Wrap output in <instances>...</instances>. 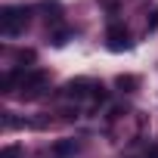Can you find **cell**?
Returning <instances> with one entry per match:
<instances>
[{"instance_id":"4","label":"cell","mask_w":158,"mask_h":158,"mask_svg":"<svg viewBox=\"0 0 158 158\" xmlns=\"http://www.w3.org/2000/svg\"><path fill=\"white\" fill-rule=\"evenodd\" d=\"M62 90H65V96H68V99H87V96L93 99V96H96V90H99V84L87 81V77H77V81H68Z\"/></svg>"},{"instance_id":"2","label":"cell","mask_w":158,"mask_h":158,"mask_svg":"<svg viewBox=\"0 0 158 158\" xmlns=\"http://www.w3.org/2000/svg\"><path fill=\"white\" fill-rule=\"evenodd\" d=\"M47 84H50V74H47V71H40V68L25 71L22 84H19V96H22V99H37V96H40V90H44Z\"/></svg>"},{"instance_id":"10","label":"cell","mask_w":158,"mask_h":158,"mask_svg":"<svg viewBox=\"0 0 158 158\" xmlns=\"http://www.w3.org/2000/svg\"><path fill=\"white\" fill-rule=\"evenodd\" d=\"M149 16H152V19H149V25H146V28H149V31H155V28H158V10H152Z\"/></svg>"},{"instance_id":"3","label":"cell","mask_w":158,"mask_h":158,"mask_svg":"<svg viewBox=\"0 0 158 158\" xmlns=\"http://www.w3.org/2000/svg\"><path fill=\"white\" fill-rule=\"evenodd\" d=\"M106 47H109L112 53H124V50H130V47H133V40H130L127 28L115 22V25H109V31H106Z\"/></svg>"},{"instance_id":"8","label":"cell","mask_w":158,"mask_h":158,"mask_svg":"<svg viewBox=\"0 0 158 158\" xmlns=\"http://www.w3.org/2000/svg\"><path fill=\"white\" fill-rule=\"evenodd\" d=\"M19 155H22V149H19V146H6L0 158H19Z\"/></svg>"},{"instance_id":"1","label":"cell","mask_w":158,"mask_h":158,"mask_svg":"<svg viewBox=\"0 0 158 158\" xmlns=\"http://www.w3.org/2000/svg\"><path fill=\"white\" fill-rule=\"evenodd\" d=\"M28 16H31L28 6H3V10H0V34H3V37L22 34L25 25H28Z\"/></svg>"},{"instance_id":"11","label":"cell","mask_w":158,"mask_h":158,"mask_svg":"<svg viewBox=\"0 0 158 158\" xmlns=\"http://www.w3.org/2000/svg\"><path fill=\"white\" fill-rule=\"evenodd\" d=\"M149 158H158V146H155V149H152V155H149Z\"/></svg>"},{"instance_id":"9","label":"cell","mask_w":158,"mask_h":158,"mask_svg":"<svg viewBox=\"0 0 158 158\" xmlns=\"http://www.w3.org/2000/svg\"><path fill=\"white\" fill-rule=\"evenodd\" d=\"M68 37H71V31H59V34H53V44L62 47V44H68Z\"/></svg>"},{"instance_id":"5","label":"cell","mask_w":158,"mask_h":158,"mask_svg":"<svg viewBox=\"0 0 158 158\" xmlns=\"http://www.w3.org/2000/svg\"><path fill=\"white\" fill-rule=\"evenodd\" d=\"M53 152H56L59 158H71V155L77 152V143H74V139H59V143L53 146Z\"/></svg>"},{"instance_id":"7","label":"cell","mask_w":158,"mask_h":158,"mask_svg":"<svg viewBox=\"0 0 158 158\" xmlns=\"http://www.w3.org/2000/svg\"><path fill=\"white\" fill-rule=\"evenodd\" d=\"M115 84H118L121 90H127V93H130V90H133V87H136L139 81H136V77H133V74H121V77H118V81H115Z\"/></svg>"},{"instance_id":"6","label":"cell","mask_w":158,"mask_h":158,"mask_svg":"<svg viewBox=\"0 0 158 158\" xmlns=\"http://www.w3.org/2000/svg\"><path fill=\"white\" fill-rule=\"evenodd\" d=\"M40 10L47 13V22H59V13H62V6L56 3V0H47V3H44Z\"/></svg>"}]
</instances>
